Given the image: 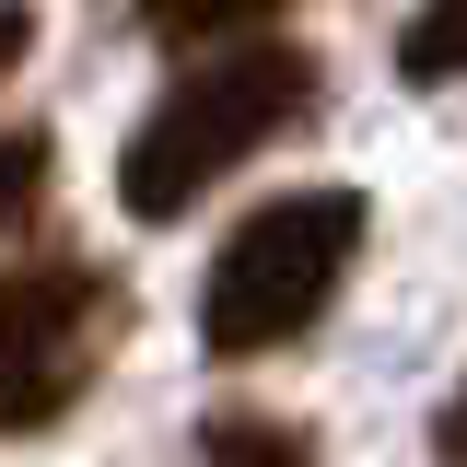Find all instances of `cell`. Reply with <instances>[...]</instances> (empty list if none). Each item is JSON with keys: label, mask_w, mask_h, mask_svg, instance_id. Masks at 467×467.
<instances>
[{"label": "cell", "mask_w": 467, "mask_h": 467, "mask_svg": "<svg viewBox=\"0 0 467 467\" xmlns=\"http://www.w3.org/2000/svg\"><path fill=\"white\" fill-rule=\"evenodd\" d=\"M304 117H316V47H292V36H245V47L175 70V94L140 117L129 152H117V199H129V223H175V211H199L245 152L292 140Z\"/></svg>", "instance_id": "6da1fadb"}, {"label": "cell", "mask_w": 467, "mask_h": 467, "mask_svg": "<svg viewBox=\"0 0 467 467\" xmlns=\"http://www.w3.org/2000/svg\"><path fill=\"white\" fill-rule=\"evenodd\" d=\"M350 257H362V199L350 187H292L269 211H245L234 245L211 257V281H199V339H211V362H269V350H292L327 316V292L350 281Z\"/></svg>", "instance_id": "7a4b0ae2"}, {"label": "cell", "mask_w": 467, "mask_h": 467, "mask_svg": "<svg viewBox=\"0 0 467 467\" xmlns=\"http://www.w3.org/2000/svg\"><path fill=\"white\" fill-rule=\"evenodd\" d=\"M129 339V281L94 257H47L0 281V432H47L94 398V374Z\"/></svg>", "instance_id": "3957f363"}, {"label": "cell", "mask_w": 467, "mask_h": 467, "mask_svg": "<svg viewBox=\"0 0 467 467\" xmlns=\"http://www.w3.org/2000/svg\"><path fill=\"white\" fill-rule=\"evenodd\" d=\"M199 456L211 467H316V432L304 420H269V409H223L199 432Z\"/></svg>", "instance_id": "277c9868"}, {"label": "cell", "mask_w": 467, "mask_h": 467, "mask_svg": "<svg viewBox=\"0 0 467 467\" xmlns=\"http://www.w3.org/2000/svg\"><path fill=\"white\" fill-rule=\"evenodd\" d=\"M398 82H467V0H420V12H409Z\"/></svg>", "instance_id": "5b68a950"}, {"label": "cell", "mask_w": 467, "mask_h": 467, "mask_svg": "<svg viewBox=\"0 0 467 467\" xmlns=\"http://www.w3.org/2000/svg\"><path fill=\"white\" fill-rule=\"evenodd\" d=\"M269 12H292V0H152V36L164 47H199V36H245Z\"/></svg>", "instance_id": "8992f818"}, {"label": "cell", "mask_w": 467, "mask_h": 467, "mask_svg": "<svg viewBox=\"0 0 467 467\" xmlns=\"http://www.w3.org/2000/svg\"><path fill=\"white\" fill-rule=\"evenodd\" d=\"M47 199V129H0V234Z\"/></svg>", "instance_id": "52a82bcc"}, {"label": "cell", "mask_w": 467, "mask_h": 467, "mask_svg": "<svg viewBox=\"0 0 467 467\" xmlns=\"http://www.w3.org/2000/svg\"><path fill=\"white\" fill-rule=\"evenodd\" d=\"M24 58H36V12H24V0H0V82H12Z\"/></svg>", "instance_id": "ba28073f"}, {"label": "cell", "mask_w": 467, "mask_h": 467, "mask_svg": "<svg viewBox=\"0 0 467 467\" xmlns=\"http://www.w3.org/2000/svg\"><path fill=\"white\" fill-rule=\"evenodd\" d=\"M432 456H444V467H467V386L444 398V420H432Z\"/></svg>", "instance_id": "9c48e42d"}]
</instances>
